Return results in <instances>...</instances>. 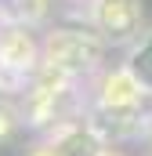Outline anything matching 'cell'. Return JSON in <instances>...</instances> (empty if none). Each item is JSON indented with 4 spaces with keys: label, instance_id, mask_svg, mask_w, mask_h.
<instances>
[{
    "label": "cell",
    "instance_id": "5b68a950",
    "mask_svg": "<svg viewBox=\"0 0 152 156\" xmlns=\"http://www.w3.org/2000/svg\"><path fill=\"white\" fill-rule=\"evenodd\" d=\"M54 149L62 156H102L105 153L102 138L91 127H83V123H69L65 131H58L54 134Z\"/></svg>",
    "mask_w": 152,
    "mask_h": 156
},
{
    "label": "cell",
    "instance_id": "8992f818",
    "mask_svg": "<svg viewBox=\"0 0 152 156\" xmlns=\"http://www.w3.org/2000/svg\"><path fill=\"white\" fill-rule=\"evenodd\" d=\"M123 69L138 80L145 91H152V33L141 40L134 51H130V58H127V66H123Z\"/></svg>",
    "mask_w": 152,
    "mask_h": 156
},
{
    "label": "cell",
    "instance_id": "6da1fadb",
    "mask_svg": "<svg viewBox=\"0 0 152 156\" xmlns=\"http://www.w3.org/2000/svg\"><path fill=\"white\" fill-rule=\"evenodd\" d=\"M105 58V44L94 33H83V29H54L43 40V66L47 73H58V76H83V73H94Z\"/></svg>",
    "mask_w": 152,
    "mask_h": 156
},
{
    "label": "cell",
    "instance_id": "3957f363",
    "mask_svg": "<svg viewBox=\"0 0 152 156\" xmlns=\"http://www.w3.org/2000/svg\"><path fill=\"white\" fill-rule=\"evenodd\" d=\"M145 94H149V91L130 76L127 69H116V73H109V76L102 80L98 109H102L105 116H112V120H130V116H138Z\"/></svg>",
    "mask_w": 152,
    "mask_h": 156
},
{
    "label": "cell",
    "instance_id": "277c9868",
    "mask_svg": "<svg viewBox=\"0 0 152 156\" xmlns=\"http://www.w3.org/2000/svg\"><path fill=\"white\" fill-rule=\"evenodd\" d=\"M36 73V44L26 29H7L0 37V83H22Z\"/></svg>",
    "mask_w": 152,
    "mask_h": 156
},
{
    "label": "cell",
    "instance_id": "52a82bcc",
    "mask_svg": "<svg viewBox=\"0 0 152 156\" xmlns=\"http://www.w3.org/2000/svg\"><path fill=\"white\" fill-rule=\"evenodd\" d=\"M29 156H62V153H58V149H54V142H51V145H40V149H33Z\"/></svg>",
    "mask_w": 152,
    "mask_h": 156
},
{
    "label": "cell",
    "instance_id": "ba28073f",
    "mask_svg": "<svg viewBox=\"0 0 152 156\" xmlns=\"http://www.w3.org/2000/svg\"><path fill=\"white\" fill-rule=\"evenodd\" d=\"M102 156H123V153H119V149H105Z\"/></svg>",
    "mask_w": 152,
    "mask_h": 156
},
{
    "label": "cell",
    "instance_id": "7a4b0ae2",
    "mask_svg": "<svg viewBox=\"0 0 152 156\" xmlns=\"http://www.w3.org/2000/svg\"><path fill=\"white\" fill-rule=\"evenodd\" d=\"M94 29L102 33V44H130L141 37V22H145V7L141 0H94L91 11Z\"/></svg>",
    "mask_w": 152,
    "mask_h": 156
}]
</instances>
